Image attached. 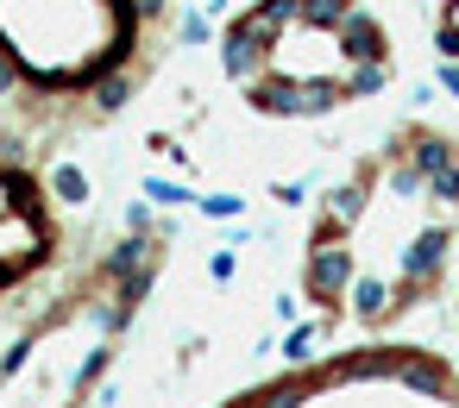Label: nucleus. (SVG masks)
Returning a JSON list of instances; mask_svg holds the SVG:
<instances>
[{
    "mask_svg": "<svg viewBox=\"0 0 459 408\" xmlns=\"http://www.w3.org/2000/svg\"><path fill=\"white\" fill-rule=\"evenodd\" d=\"M177 38L183 45H214V13H183L177 20Z\"/></svg>",
    "mask_w": 459,
    "mask_h": 408,
    "instance_id": "f3484780",
    "label": "nucleus"
},
{
    "mask_svg": "<svg viewBox=\"0 0 459 408\" xmlns=\"http://www.w3.org/2000/svg\"><path fill=\"white\" fill-rule=\"evenodd\" d=\"M45 183H51V195H57V201H70V208H82V201H89V176H82L76 164H51V176H45Z\"/></svg>",
    "mask_w": 459,
    "mask_h": 408,
    "instance_id": "f8f14e48",
    "label": "nucleus"
},
{
    "mask_svg": "<svg viewBox=\"0 0 459 408\" xmlns=\"http://www.w3.org/2000/svg\"><path fill=\"white\" fill-rule=\"evenodd\" d=\"M271 195H277V201H283V208H302V201H308V183H277V189H271Z\"/></svg>",
    "mask_w": 459,
    "mask_h": 408,
    "instance_id": "b1692460",
    "label": "nucleus"
},
{
    "mask_svg": "<svg viewBox=\"0 0 459 408\" xmlns=\"http://www.w3.org/2000/svg\"><path fill=\"white\" fill-rule=\"evenodd\" d=\"M133 89H139V76H133V70H108V76H95V82H89V107H95L101 120H114V114L133 101Z\"/></svg>",
    "mask_w": 459,
    "mask_h": 408,
    "instance_id": "20e7f679",
    "label": "nucleus"
},
{
    "mask_svg": "<svg viewBox=\"0 0 459 408\" xmlns=\"http://www.w3.org/2000/svg\"><path fill=\"white\" fill-rule=\"evenodd\" d=\"M403 389H421V395H446V364H434V358H396V370H390Z\"/></svg>",
    "mask_w": 459,
    "mask_h": 408,
    "instance_id": "6e6552de",
    "label": "nucleus"
},
{
    "mask_svg": "<svg viewBox=\"0 0 459 408\" xmlns=\"http://www.w3.org/2000/svg\"><path fill=\"white\" fill-rule=\"evenodd\" d=\"M340 89H346V101H371V95L390 89V64H352L340 76Z\"/></svg>",
    "mask_w": 459,
    "mask_h": 408,
    "instance_id": "1a4fd4ad",
    "label": "nucleus"
},
{
    "mask_svg": "<svg viewBox=\"0 0 459 408\" xmlns=\"http://www.w3.org/2000/svg\"><path fill=\"white\" fill-rule=\"evenodd\" d=\"M434 82H440V89L459 101V64H453V57H440V64H434Z\"/></svg>",
    "mask_w": 459,
    "mask_h": 408,
    "instance_id": "5701e85b",
    "label": "nucleus"
},
{
    "mask_svg": "<svg viewBox=\"0 0 459 408\" xmlns=\"http://www.w3.org/2000/svg\"><path fill=\"white\" fill-rule=\"evenodd\" d=\"M403 145H409V151H390V157H409L421 176H434L440 164H453V157H459V145H453V139H440V132H409Z\"/></svg>",
    "mask_w": 459,
    "mask_h": 408,
    "instance_id": "39448f33",
    "label": "nucleus"
},
{
    "mask_svg": "<svg viewBox=\"0 0 459 408\" xmlns=\"http://www.w3.org/2000/svg\"><path fill=\"white\" fill-rule=\"evenodd\" d=\"M333 45H340V64H346V70H352V64H390V32H384V20L365 13V7L346 13V26L333 32Z\"/></svg>",
    "mask_w": 459,
    "mask_h": 408,
    "instance_id": "7ed1b4c3",
    "label": "nucleus"
},
{
    "mask_svg": "<svg viewBox=\"0 0 459 408\" xmlns=\"http://www.w3.org/2000/svg\"><path fill=\"white\" fill-rule=\"evenodd\" d=\"M346 302H352V314H359V320H384V314H390V302H396V289H390L384 276H352Z\"/></svg>",
    "mask_w": 459,
    "mask_h": 408,
    "instance_id": "0eeeda50",
    "label": "nucleus"
},
{
    "mask_svg": "<svg viewBox=\"0 0 459 408\" xmlns=\"http://www.w3.org/2000/svg\"><path fill=\"white\" fill-rule=\"evenodd\" d=\"M428 201H434V208H446V214H459V157H453V164H440V170L428 176Z\"/></svg>",
    "mask_w": 459,
    "mask_h": 408,
    "instance_id": "4468645a",
    "label": "nucleus"
},
{
    "mask_svg": "<svg viewBox=\"0 0 459 408\" xmlns=\"http://www.w3.org/2000/svg\"><path fill=\"white\" fill-rule=\"evenodd\" d=\"M327 220H340L346 233L365 220V183H333L327 189Z\"/></svg>",
    "mask_w": 459,
    "mask_h": 408,
    "instance_id": "9d476101",
    "label": "nucleus"
},
{
    "mask_svg": "<svg viewBox=\"0 0 459 408\" xmlns=\"http://www.w3.org/2000/svg\"><path fill=\"white\" fill-rule=\"evenodd\" d=\"M208 276H214V283H233V276H239V251H227V245L208 251Z\"/></svg>",
    "mask_w": 459,
    "mask_h": 408,
    "instance_id": "412c9836",
    "label": "nucleus"
},
{
    "mask_svg": "<svg viewBox=\"0 0 459 408\" xmlns=\"http://www.w3.org/2000/svg\"><path fill=\"white\" fill-rule=\"evenodd\" d=\"M139 264H158V251H152V233H133V239H120V245L101 258V276H108V283H120V276H133Z\"/></svg>",
    "mask_w": 459,
    "mask_h": 408,
    "instance_id": "423d86ee",
    "label": "nucleus"
},
{
    "mask_svg": "<svg viewBox=\"0 0 459 408\" xmlns=\"http://www.w3.org/2000/svg\"><path fill=\"white\" fill-rule=\"evenodd\" d=\"M108 364H114V345H95V352L76 364V389H95V377H108Z\"/></svg>",
    "mask_w": 459,
    "mask_h": 408,
    "instance_id": "a211bd4d",
    "label": "nucleus"
},
{
    "mask_svg": "<svg viewBox=\"0 0 459 408\" xmlns=\"http://www.w3.org/2000/svg\"><path fill=\"white\" fill-rule=\"evenodd\" d=\"M145 201H158V208H183V201H195L183 183H170V176H145Z\"/></svg>",
    "mask_w": 459,
    "mask_h": 408,
    "instance_id": "dca6fc26",
    "label": "nucleus"
},
{
    "mask_svg": "<svg viewBox=\"0 0 459 408\" xmlns=\"http://www.w3.org/2000/svg\"><path fill=\"white\" fill-rule=\"evenodd\" d=\"M26 89V76H20V64H13V51L7 45H0V101H7V95H20Z\"/></svg>",
    "mask_w": 459,
    "mask_h": 408,
    "instance_id": "aec40b11",
    "label": "nucleus"
},
{
    "mask_svg": "<svg viewBox=\"0 0 459 408\" xmlns=\"http://www.w3.org/2000/svg\"><path fill=\"white\" fill-rule=\"evenodd\" d=\"M446 251H453V233L446 226H428V233H415V245L396 258V308H403V295H415V289H428L440 270H446Z\"/></svg>",
    "mask_w": 459,
    "mask_h": 408,
    "instance_id": "f03ea898",
    "label": "nucleus"
},
{
    "mask_svg": "<svg viewBox=\"0 0 459 408\" xmlns=\"http://www.w3.org/2000/svg\"><path fill=\"white\" fill-rule=\"evenodd\" d=\"M384 189L403 195V201H415V195H428V176H421L415 164H396V157H390V164H384Z\"/></svg>",
    "mask_w": 459,
    "mask_h": 408,
    "instance_id": "ddd939ff",
    "label": "nucleus"
},
{
    "mask_svg": "<svg viewBox=\"0 0 459 408\" xmlns=\"http://www.w3.org/2000/svg\"><path fill=\"white\" fill-rule=\"evenodd\" d=\"M32 352H39V345H32V339H13V345H7V358H0V383H7V377H20V370H26V358H32Z\"/></svg>",
    "mask_w": 459,
    "mask_h": 408,
    "instance_id": "6ab92c4d",
    "label": "nucleus"
},
{
    "mask_svg": "<svg viewBox=\"0 0 459 408\" xmlns=\"http://www.w3.org/2000/svg\"><path fill=\"white\" fill-rule=\"evenodd\" d=\"M195 214H202V220H239V214H246V195L214 189V195H202V201H195Z\"/></svg>",
    "mask_w": 459,
    "mask_h": 408,
    "instance_id": "2eb2a0df",
    "label": "nucleus"
},
{
    "mask_svg": "<svg viewBox=\"0 0 459 408\" xmlns=\"http://www.w3.org/2000/svg\"><path fill=\"white\" fill-rule=\"evenodd\" d=\"M352 276H359V258H352L346 233H315V251L302 264V295L321 302V308H340L346 289H352Z\"/></svg>",
    "mask_w": 459,
    "mask_h": 408,
    "instance_id": "f257e3e1",
    "label": "nucleus"
},
{
    "mask_svg": "<svg viewBox=\"0 0 459 408\" xmlns=\"http://www.w3.org/2000/svg\"><path fill=\"white\" fill-rule=\"evenodd\" d=\"M321 339H327V320H290V333H283V345H277V352H283L290 364H308Z\"/></svg>",
    "mask_w": 459,
    "mask_h": 408,
    "instance_id": "9b49d317",
    "label": "nucleus"
},
{
    "mask_svg": "<svg viewBox=\"0 0 459 408\" xmlns=\"http://www.w3.org/2000/svg\"><path fill=\"white\" fill-rule=\"evenodd\" d=\"M126 226H133V233H152V226H158L152 201H133V208H126Z\"/></svg>",
    "mask_w": 459,
    "mask_h": 408,
    "instance_id": "4be33fe9",
    "label": "nucleus"
}]
</instances>
